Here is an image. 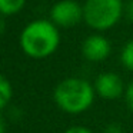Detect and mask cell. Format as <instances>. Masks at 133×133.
Returning <instances> with one entry per match:
<instances>
[{
    "mask_svg": "<svg viewBox=\"0 0 133 133\" xmlns=\"http://www.w3.org/2000/svg\"><path fill=\"white\" fill-rule=\"evenodd\" d=\"M103 133H123V130H122V127L119 126V124L110 123L109 126H106V129H104Z\"/></svg>",
    "mask_w": 133,
    "mask_h": 133,
    "instance_id": "obj_13",
    "label": "cell"
},
{
    "mask_svg": "<svg viewBox=\"0 0 133 133\" xmlns=\"http://www.w3.org/2000/svg\"><path fill=\"white\" fill-rule=\"evenodd\" d=\"M50 20L57 27H72L83 20V6L75 0H60L50 9Z\"/></svg>",
    "mask_w": 133,
    "mask_h": 133,
    "instance_id": "obj_4",
    "label": "cell"
},
{
    "mask_svg": "<svg viewBox=\"0 0 133 133\" xmlns=\"http://www.w3.org/2000/svg\"><path fill=\"white\" fill-rule=\"evenodd\" d=\"M122 0H86L83 4V20L99 32L113 27L123 16Z\"/></svg>",
    "mask_w": 133,
    "mask_h": 133,
    "instance_id": "obj_3",
    "label": "cell"
},
{
    "mask_svg": "<svg viewBox=\"0 0 133 133\" xmlns=\"http://www.w3.org/2000/svg\"><path fill=\"white\" fill-rule=\"evenodd\" d=\"M82 55L89 62H102L109 57L110 43L102 35H90L82 44Z\"/></svg>",
    "mask_w": 133,
    "mask_h": 133,
    "instance_id": "obj_6",
    "label": "cell"
},
{
    "mask_svg": "<svg viewBox=\"0 0 133 133\" xmlns=\"http://www.w3.org/2000/svg\"><path fill=\"white\" fill-rule=\"evenodd\" d=\"M60 44L59 27L52 20L30 22L20 33V47L32 59H46Z\"/></svg>",
    "mask_w": 133,
    "mask_h": 133,
    "instance_id": "obj_1",
    "label": "cell"
},
{
    "mask_svg": "<svg viewBox=\"0 0 133 133\" xmlns=\"http://www.w3.org/2000/svg\"><path fill=\"white\" fill-rule=\"evenodd\" d=\"M4 32H6V20H4V16L0 15V37L3 36Z\"/></svg>",
    "mask_w": 133,
    "mask_h": 133,
    "instance_id": "obj_14",
    "label": "cell"
},
{
    "mask_svg": "<svg viewBox=\"0 0 133 133\" xmlns=\"http://www.w3.org/2000/svg\"><path fill=\"white\" fill-rule=\"evenodd\" d=\"M95 86L80 77H69L62 80L55 89V102L63 112L70 115L83 113L95 100Z\"/></svg>",
    "mask_w": 133,
    "mask_h": 133,
    "instance_id": "obj_2",
    "label": "cell"
},
{
    "mask_svg": "<svg viewBox=\"0 0 133 133\" xmlns=\"http://www.w3.org/2000/svg\"><path fill=\"white\" fill-rule=\"evenodd\" d=\"M64 133H93V130H90L89 127H84V126H73V127H69Z\"/></svg>",
    "mask_w": 133,
    "mask_h": 133,
    "instance_id": "obj_12",
    "label": "cell"
},
{
    "mask_svg": "<svg viewBox=\"0 0 133 133\" xmlns=\"http://www.w3.org/2000/svg\"><path fill=\"white\" fill-rule=\"evenodd\" d=\"M123 16L133 23V0H127L123 6Z\"/></svg>",
    "mask_w": 133,
    "mask_h": 133,
    "instance_id": "obj_11",
    "label": "cell"
},
{
    "mask_svg": "<svg viewBox=\"0 0 133 133\" xmlns=\"http://www.w3.org/2000/svg\"><path fill=\"white\" fill-rule=\"evenodd\" d=\"M124 99H126L127 107L133 112V80L126 86V90H124Z\"/></svg>",
    "mask_w": 133,
    "mask_h": 133,
    "instance_id": "obj_10",
    "label": "cell"
},
{
    "mask_svg": "<svg viewBox=\"0 0 133 133\" xmlns=\"http://www.w3.org/2000/svg\"><path fill=\"white\" fill-rule=\"evenodd\" d=\"M120 60L127 70L133 72V39H130L123 46L122 53H120Z\"/></svg>",
    "mask_w": 133,
    "mask_h": 133,
    "instance_id": "obj_9",
    "label": "cell"
},
{
    "mask_svg": "<svg viewBox=\"0 0 133 133\" xmlns=\"http://www.w3.org/2000/svg\"><path fill=\"white\" fill-rule=\"evenodd\" d=\"M0 133H6V122L0 116Z\"/></svg>",
    "mask_w": 133,
    "mask_h": 133,
    "instance_id": "obj_15",
    "label": "cell"
},
{
    "mask_svg": "<svg viewBox=\"0 0 133 133\" xmlns=\"http://www.w3.org/2000/svg\"><path fill=\"white\" fill-rule=\"evenodd\" d=\"M12 96H13V89L10 82L4 76L0 75V110H3L9 104V102L12 100Z\"/></svg>",
    "mask_w": 133,
    "mask_h": 133,
    "instance_id": "obj_8",
    "label": "cell"
},
{
    "mask_svg": "<svg viewBox=\"0 0 133 133\" xmlns=\"http://www.w3.org/2000/svg\"><path fill=\"white\" fill-rule=\"evenodd\" d=\"M26 4V0H0V15L13 16L19 13Z\"/></svg>",
    "mask_w": 133,
    "mask_h": 133,
    "instance_id": "obj_7",
    "label": "cell"
},
{
    "mask_svg": "<svg viewBox=\"0 0 133 133\" xmlns=\"http://www.w3.org/2000/svg\"><path fill=\"white\" fill-rule=\"evenodd\" d=\"M93 86H95V92L100 97L107 99V100H115L126 90L122 79L113 72L100 73Z\"/></svg>",
    "mask_w": 133,
    "mask_h": 133,
    "instance_id": "obj_5",
    "label": "cell"
}]
</instances>
